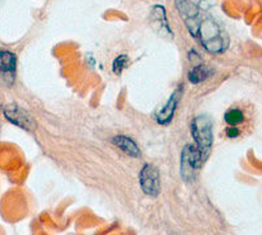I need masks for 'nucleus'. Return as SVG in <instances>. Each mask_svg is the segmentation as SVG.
Segmentation results:
<instances>
[{"label": "nucleus", "instance_id": "obj_11", "mask_svg": "<svg viewBox=\"0 0 262 235\" xmlns=\"http://www.w3.org/2000/svg\"><path fill=\"white\" fill-rule=\"evenodd\" d=\"M212 75V70L205 65H198L194 66L188 74V79L192 84L197 85L206 81Z\"/></svg>", "mask_w": 262, "mask_h": 235}, {"label": "nucleus", "instance_id": "obj_7", "mask_svg": "<svg viewBox=\"0 0 262 235\" xmlns=\"http://www.w3.org/2000/svg\"><path fill=\"white\" fill-rule=\"evenodd\" d=\"M17 58L9 51H2L0 53V71L1 79L7 86H13L16 79Z\"/></svg>", "mask_w": 262, "mask_h": 235}, {"label": "nucleus", "instance_id": "obj_5", "mask_svg": "<svg viewBox=\"0 0 262 235\" xmlns=\"http://www.w3.org/2000/svg\"><path fill=\"white\" fill-rule=\"evenodd\" d=\"M4 116L9 122L28 131H35L37 128L35 119L29 111L17 104L6 105L3 109Z\"/></svg>", "mask_w": 262, "mask_h": 235}, {"label": "nucleus", "instance_id": "obj_2", "mask_svg": "<svg viewBox=\"0 0 262 235\" xmlns=\"http://www.w3.org/2000/svg\"><path fill=\"white\" fill-rule=\"evenodd\" d=\"M191 132L194 141V147L205 163L209 157L214 143L213 124L206 115H200L194 118L191 123Z\"/></svg>", "mask_w": 262, "mask_h": 235}, {"label": "nucleus", "instance_id": "obj_8", "mask_svg": "<svg viewBox=\"0 0 262 235\" xmlns=\"http://www.w3.org/2000/svg\"><path fill=\"white\" fill-rule=\"evenodd\" d=\"M184 93V87L180 85L179 87L175 89L173 93L170 96L169 101H167L165 106L161 109V111L157 114L156 121L161 125L169 124L174 116L175 110L177 109V105L181 101Z\"/></svg>", "mask_w": 262, "mask_h": 235}, {"label": "nucleus", "instance_id": "obj_12", "mask_svg": "<svg viewBox=\"0 0 262 235\" xmlns=\"http://www.w3.org/2000/svg\"><path fill=\"white\" fill-rule=\"evenodd\" d=\"M225 121L231 126H236L244 122V115L239 109H231L225 114Z\"/></svg>", "mask_w": 262, "mask_h": 235}, {"label": "nucleus", "instance_id": "obj_4", "mask_svg": "<svg viewBox=\"0 0 262 235\" xmlns=\"http://www.w3.org/2000/svg\"><path fill=\"white\" fill-rule=\"evenodd\" d=\"M203 166L204 163L194 145H185L181 154V174L183 179L191 182L195 178L197 171L201 169Z\"/></svg>", "mask_w": 262, "mask_h": 235}, {"label": "nucleus", "instance_id": "obj_13", "mask_svg": "<svg viewBox=\"0 0 262 235\" xmlns=\"http://www.w3.org/2000/svg\"><path fill=\"white\" fill-rule=\"evenodd\" d=\"M127 64H128V57H127V54L118 55L114 60L113 65H112V70H113L114 74H116L117 75L121 74L123 70L127 67Z\"/></svg>", "mask_w": 262, "mask_h": 235}, {"label": "nucleus", "instance_id": "obj_14", "mask_svg": "<svg viewBox=\"0 0 262 235\" xmlns=\"http://www.w3.org/2000/svg\"><path fill=\"white\" fill-rule=\"evenodd\" d=\"M239 134H241V131L236 127H231L227 130V137L229 138H236Z\"/></svg>", "mask_w": 262, "mask_h": 235}, {"label": "nucleus", "instance_id": "obj_1", "mask_svg": "<svg viewBox=\"0 0 262 235\" xmlns=\"http://www.w3.org/2000/svg\"><path fill=\"white\" fill-rule=\"evenodd\" d=\"M197 38L203 47L211 53H222L229 46V38L213 18L203 17Z\"/></svg>", "mask_w": 262, "mask_h": 235}, {"label": "nucleus", "instance_id": "obj_6", "mask_svg": "<svg viewBox=\"0 0 262 235\" xmlns=\"http://www.w3.org/2000/svg\"><path fill=\"white\" fill-rule=\"evenodd\" d=\"M139 182L141 190L146 195L156 198L160 194L161 178L156 166H153L151 164H145L140 170Z\"/></svg>", "mask_w": 262, "mask_h": 235}, {"label": "nucleus", "instance_id": "obj_10", "mask_svg": "<svg viewBox=\"0 0 262 235\" xmlns=\"http://www.w3.org/2000/svg\"><path fill=\"white\" fill-rule=\"evenodd\" d=\"M151 22H153L154 26L157 28L160 33L172 36V31H170L167 21L166 11L164 7L161 5H156L153 7L151 10Z\"/></svg>", "mask_w": 262, "mask_h": 235}, {"label": "nucleus", "instance_id": "obj_3", "mask_svg": "<svg viewBox=\"0 0 262 235\" xmlns=\"http://www.w3.org/2000/svg\"><path fill=\"white\" fill-rule=\"evenodd\" d=\"M175 6L189 32L193 37H197L199 26L203 19L199 6L191 0H175Z\"/></svg>", "mask_w": 262, "mask_h": 235}, {"label": "nucleus", "instance_id": "obj_9", "mask_svg": "<svg viewBox=\"0 0 262 235\" xmlns=\"http://www.w3.org/2000/svg\"><path fill=\"white\" fill-rule=\"evenodd\" d=\"M111 142L115 146H117L119 150L125 152L128 156L139 158L141 155V152H140V149L139 148L138 144L126 135L114 136Z\"/></svg>", "mask_w": 262, "mask_h": 235}]
</instances>
